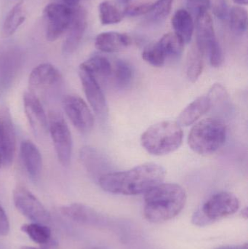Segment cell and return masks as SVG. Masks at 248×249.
I'll list each match as a JSON object with an SVG mask.
<instances>
[{
	"label": "cell",
	"mask_w": 248,
	"mask_h": 249,
	"mask_svg": "<svg viewBox=\"0 0 248 249\" xmlns=\"http://www.w3.org/2000/svg\"><path fill=\"white\" fill-rule=\"evenodd\" d=\"M165 170L159 164L147 162L128 171L109 172L98 180L102 190L112 194L137 196L163 183Z\"/></svg>",
	"instance_id": "6da1fadb"
},
{
	"label": "cell",
	"mask_w": 248,
	"mask_h": 249,
	"mask_svg": "<svg viewBox=\"0 0 248 249\" xmlns=\"http://www.w3.org/2000/svg\"><path fill=\"white\" fill-rule=\"evenodd\" d=\"M186 202V194L182 186L161 183L145 193L144 213L153 223H161L176 217Z\"/></svg>",
	"instance_id": "7a4b0ae2"
},
{
	"label": "cell",
	"mask_w": 248,
	"mask_h": 249,
	"mask_svg": "<svg viewBox=\"0 0 248 249\" xmlns=\"http://www.w3.org/2000/svg\"><path fill=\"white\" fill-rule=\"evenodd\" d=\"M182 126L176 121H166L149 127L141 135L143 147L153 155L161 156L179 149L183 142Z\"/></svg>",
	"instance_id": "3957f363"
},
{
	"label": "cell",
	"mask_w": 248,
	"mask_h": 249,
	"mask_svg": "<svg viewBox=\"0 0 248 249\" xmlns=\"http://www.w3.org/2000/svg\"><path fill=\"white\" fill-rule=\"evenodd\" d=\"M227 127L222 121L207 118L195 124L188 136L191 149L199 155L215 153L225 143Z\"/></svg>",
	"instance_id": "277c9868"
},
{
	"label": "cell",
	"mask_w": 248,
	"mask_h": 249,
	"mask_svg": "<svg viewBox=\"0 0 248 249\" xmlns=\"http://www.w3.org/2000/svg\"><path fill=\"white\" fill-rule=\"evenodd\" d=\"M237 196L229 192H221L211 196L192 218L196 226L205 227L234 214L240 208Z\"/></svg>",
	"instance_id": "5b68a950"
},
{
	"label": "cell",
	"mask_w": 248,
	"mask_h": 249,
	"mask_svg": "<svg viewBox=\"0 0 248 249\" xmlns=\"http://www.w3.org/2000/svg\"><path fill=\"white\" fill-rule=\"evenodd\" d=\"M48 128L58 161L63 166H68L72 152V138L63 115L59 112H51Z\"/></svg>",
	"instance_id": "8992f818"
},
{
	"label": "cell",
	"mask_w": 248,
	"mask_h": 249,
	"mask_svg": "<svg viewBox=\"0 0 248 249\" xmlns=\"http://www.w3.org/2000/svg\"><path fill=\"white\" fill-rule=\"evenodd\" d=\"M75 7H71L63 3L48 4L44 10L47 23L46 38L54 42L68 31L74 16Z\"/></svg>",
	"instance_id": "52a82bcc"
},
{
	"label": "cell",
	"mask_w": 248,
	"mask_h": 249,
	"mask_svg": "<svg viewBox=\"0 0 248 249\" xmlns=\"http://www.w3.org/2000/svg\"><path fill=\"white\" fill-rule=\"evenodd\" d=\"M13 203L17 210L32 222L43 225L50 222V215L45 206L27 189L17 187L13 192Z\"/></svg>",
	"instance_id": "ba28073f"
},
{
	"label": "cell",
	"mask_w": 248,
	"mask_h": 249,
	"mask_svg": "<svg viewBox=\"0 0 248 249\" xmlns=\"http://www.w3.org/2000/svg\"><path fill=\"white\" fill-rule=\"evenodd\" d=\"M63 107L74 127L83 134L91 131L94 117L84 100L77 95H66L62 99Z\"/></svg>",
	"instance_id": "9c48e42d"
},
{
	"label": "cell",
	"mask_w": 248,
	"mask_h": 249,
	"mask_svg": "<svg viewBox=\"0 0 248 249\" xmlns=\"http://www.w3.org/2000/svg\"><path fill=\"white\" fill-rule=\"evenodd\" d=\"M62 81L58 69L50 64H41L33 69L29 77L31 92L36 95L46 94L57 89Z\"/></svg>",
	"instance_id": "30bf717a"
},
{
	"label": "cell",
	"mask_w": 248,
	"mask_h": 249,
	"mask_svg": "<svg viewBox=\"0 0 248 249\" xmlns=\"http://www.w3.org/2000/svg\"><path fill=\"white\" fill-rule=\"evenodd\" d=\"M61 212L65 217L80 225L106 228L111 224V221L107 216L93 208L81 203H72L63 206Z\"/></svg>",
	"instance_id": "8fae6325"
},
{
	"label": "cell",
	"mask_w": 248,
	"mask_h": 249,
	"mask_svg": "<svg viewBox=\"0 0 248 249\" xmlns=\"http://www.w3.org/2000/svg\"><path fill=\"white\" fill-rule=\"evenodd\" d=\"M23 105L28 121L35 135L40 137L45 136L48 129V118L39 98L32 92H26L23 95Z\"/></svg>",
	"instance_id": "7c38bea8"
},
{
	"label": "cell",
	"mask_w": 248,
	"mask_h": 249,
	"mask_svg": "<svg viewBox=\"0 0 248 249\" xmlns=\"http://www.w3.org/2000/svg\"><path fill=\"white\" fill-rule=\"evenodd\" d=\"M196 30V45L205 56L218 42L215 37L212 18L208 11L199 12L197 14Z\"/></svg>",
	"instance_id": "4fadbf2b"
},
{
	"label": "cell",
	"mask_w": 248,
	"mask_h": 249,
	"mask_svg": "<svg viewBox=\"0 0 248 249\" xmlns=\"http://www.w3.org/2000/svg\"><path fill=\"white\" fill-rule=\"evenodd\" d=\"M80 78L84 94L92 109L99 116L104 115L107 111V105L99 82L88 73L80 70Z\"/></svg>",
	"instance_id": "5bb4252c"
},
{
	"label": "cell",
	"mask_w": 248,
	"mask_h": 249,
	"mask_svg": "<svg viewBox=\"0 0 248 249\" xmlns=\"http://www.w3.org/2000/svg\"><path fill=\"white\" fill-rule=\"evenodd\" d=\"M16 133L7 116L0 118V165H11L16 152Z\"/></svg>",
	"instance_id": "9a60e30c"
},
{
	"label": "cell",
	"mask_w": 248,
	"mask_h": 249,
	"mask_svg": "<svg viewBox=\"0 0 248 249\" xmlns=\"http://www.w3.org/2000/svg\"><path fill=\"white\" fill-rule=\"evenodd\" d=\"M87 27V13L83 7H75L72 22L68 28V35L63 45L64 53L70 54L77 50Z\"/></svg>",
	"instance_id": "2e32d148"
},
{
	"label": "cell",
	"mask_w": 248,
	"mask_h": 249,
	"mask_svg": "<svg viewBox=\"0 0 248 249\" xmlns=\"http://www.w3.org/2000/svg\"><path fill=\"white\" fill-rule=\"evenodd\" d=\"M80 158L84 168L95 178H100L107 171L109 162L107 159L98 149L90 146H85L81 149Z\"/></svg>",
	"instance_id": "e0dca14e"
},
{
	"label": "cell",
	"mask_w": 248,
	"mask_h": 249,
	"mask_svg": "<svg viewBox=\"0 0 248 249\" xmlns=\"http://www.w3.org/2000/svg\"><path fill=\"white\" fill-rule=\"evenodd\" d=\"M132 44L131 36L116 32H103L96 38L95 45L99 51L104 53H116L125 49Z\"/></svg>",
	"instance_id": "ac0fdd59"
},
{
	"label": "cell",
	"mask_w": 248,
	"mask_h": 249,
	"mask_svg": "<svg viewBox=\"0 0 248 249\" xmlns=\"http://www.w3.org/2000/svg\"><path fill=\"white\" fill-rule=\"evenodd\" d=\"M20 157L26 171L32 178H38L42 169V155L36 145L31 141H23L20 144Z\"/></svg>",
	"instance_id": "d6986e66"
},
{
	"label": "cell",
	"mask_w": 248,
	"mask_h": 249,
	"mask_svg": "<svg viewBox=\"0 0 248 249\" xmlns=\"http://www.w3.org/2000/svg\"><path fill=\"white\" fill-rule=\"evenodd\" d=\"M211 107V102L208 96H202L189 104L179 115L178 123L181 126H189L195 124Z\"/></svg>",
	"instance_id": "ffe728a7"
},
{
	"label": "cell",
	"mask_w": 248,
	"mask_h": 249,
	"mask_svg": "<svg viewBox=\"0 0 248 249\" xmlns=\"http://www.w3.org/2000/svg\"><path fill=\"white\" fill-rule=\"evenodd\" d=\"M172 25L174 29V33L182 42L184 45L189 44L192 40L195 29L190 13L184 9L177 10L172 18Z\"/></svg>",
	"instance_id": "44dd1931"
},
{
	"label": "cell",
	"mask_w": 248,
	"mask_h": 249,
	"mask_svg": "<svg viewBox=\"0 0 248 249\" xmlns=\"http://www.w3.org/2000/svg\"><path fill=\"white\" fill-rule=\"evenodd\" d=\"M80 70L88 73L99 82V78L111 77L113 67L106 57L96 55L82 63Z\"/></svg>",
	"instance_id": "7402d4cb"
},
{
	"label": "cell",
	"mask_w": 248,
	"mask_h": 249,
	"mask_svg": "<svg viewBox=\"0 0 248 249\" xmlns=\"http://www.w3.org/2000/svg\"><path fill=\"white\" fill-rule=\"evenodd\" d=\"M26 11L23 1L17 2L9 12L3 23L1 35L4 37L12 36L25 21Z\"/></svg>",
	"instance_id": "603a6c76"
},
{
	"label": "cell",
	"mask_w": 248,
	"mask_h": 249,
	"mask_svg": "<svg viewBox=\"0 0 248 249\" xmlns=\"http://www.w3.org/2000/svg\"><path fill=\"white\" fill-rule=\"evenodd\" d=\"M157 43L166 58L180 56L184 47V44L175 33L165 34Z\"/></svg>",
	"instance_id": "cb8c5ba5"
},
{
	"label": "cell",
	"mask_w": 248,
	"mask_h": 249,
	"mask_svg": "<svg viewBox=\"0 0 248 249\" xmlns=\"http://www.w3.org/2000/svg\"><path fill=\"white\" fill-rule=\"evenodd\" d=\"M203 58L204 55L197 45L192 46L188 55L186 71L188 78L192 83H195L202 74L203 70Z\"/></svg>",
	"instance_id": "d4e9b609"
},
{
	"label": "cell",
	"mask_w": 248,
	"mask_h": 249,
	"mask_svg": "<svg viewBox=\"0 0 248 249\" xmlns=\"http://www.w3.org/2000/svg\"><path fill=\"white\" fill-rule=\"evenodd\" d=\"M21 231L26 234L36 244H47L51 238V231L48 226L43 224H26L21 227Z\"/></svg>",
	"instance_id": "484cf974"
},
{
	"label": "cell",
	"mask_w": 248,
	"mask_h": 249,
	"mask_svg": "<svg viewBox=\"0 0 248 249\" xmlns=\"http://www.w3.org/2000/svg\"><path fill=\"white\" fill-rule=\"evenodd\" d=\"M99 18L103 25L116 24L122 21L124 16L123 12L110 1H103L99 4Z\"/></svg>",
	"instance_id": "4316f807"
},
{
	"label": "cell",
	"mask_w": 248,
	"mask_h": 249,
	"mask_svg": "<svg viewBox=\"0 0 248 249\" xmlns=\"http://www.w3.org/2000/svg\"><path fill=\"white\" fill-rule=\"evenodd\" d=\"M133 70L131 64L123 60H118L112 70V74L119 87L129 86L133 78Z\"/></svg>",
	"instance_id": "83f0119b"
},
{
	"label": "cell",
	"mask_w": 248,
	"mask_h": 249,
	"mask_svg": "<svg viewBox=\"0 0 248 249\" xmlns=\"http://www.w3.org/2000/svg\"><path fill=\"white\" fill-rule=\"evenodd\" d=\"M230 27L236 34H243L247 29L248 13L241 6H234L229 13Z\"/></svg>",
	"instance_id": "f1b7e54d"
},
{
	"label": "cell",
	"mask_w": 248,
	"mask_h": 249,
	"mask_svg": "<svg viewBox=\"0 0 248 249\" xmlns=\"http://www.w3.org/2000/svg\"><path fill=\"white\" fill-rule=\"evenodd\" d=\"M173 0H158L153 3L151 10L147 13V18L153 23L163 21L171 11Z\"/></svg>",
	"instance_id": "f546056e"
},
{
	"label": "cell",
	"mask_w": 248,
	"mask_h": 249,
	"mask_svg": "<svg viewBox=\"0 0 248 249\" xmlns=\"http://www.w3.org/2000/svg\"><path fill=\"white\" fill-rule=\"evenodd\" d=\"M142 58L148 64L157 67H163L166 60L164 53L157 42L149 45L144 49L142 53Z\"/></svg>",
	"instance_id": "4dcf8cb0"
},
{
	"label": "cell",
	"mask_w": 248,
	"mask_h": 249,
	"mask_svg": "<svg viewBox=\"0 0 248 249\" xmlns=\"http://www.w3.org/2000/svg\"><path fill=\"white\" fill-rule=\"evenodd\" d=\"M153 3L149 2H138L135 4L128 5L125 7L123 11L124 16H131V17H135V16H143L147 15L151 10V6Z\"/></svg>",
	"instance_id": "1f68e13d"
},
{
	"label": "cell",
	"mask_w": 248,
	"mask_h": 249,
	"mask_svg": "<svg viewBox=\"0 0 248 249\" xmlns=\"http://www.w3.org/2000/svg\"><path fill=\"white\" fill-rule=\"evenodd\" d=\"M213 13L218 18H227L229 15L228 4L227 0H210Z\"/></svg>",
	"instance_id": "d6a6232c"
},
{
	"label": "cell",
	"mask_w": 248,
	"mask_h": 249,
	"mask_svg": "<svg viewBox=\"0 0 248 249\" xmlns=\"http://www.w3.org/2000/svg\"><path fill=\"white\" fill-rule=\"evenodd\" d=\"M210 63L214 67H220L224 64V55L219 42L216 44L208 53Z\"/></svg>",
	"instance_id": "836d02e7"
},
{
	"label": "cell",
	"mask_w": 248,
	"mask_h": 249,
	"mask_svg": "<svg viewBox=\"0 0 248 249\" xmlns=\"http://www.w3.org/2000/svg\"><path fill=\"white\" fill-rule=\"evenodd\" d=\"M189 10L194 13H199V12L208 11L211 7L210 0H189Z\"/></svg>",
	"instance_id": "e575fe53"
},
{
	"label": "cell",
	"mask_w": 248,
	"mask_h": 249,
	"mask_svg": "<svg viewBox=\"0 0 248 249\" xmlns=\"http://www.w3.org/2000/svg\"><path fill=\"white\" fill-rule=\"evenodd\" d=\"M10 232V223L4 209L0 206V236H6Z\"/></svg>",
	"instance_id": "d590c367"
},
{
	"label": "cell",
	"mask_w": 248,
	"mask_h": 249,
	"mask_svg": "<svg viewBox=\"0 0 248 249\" xmlns=\"http://www.w3.org/2000/svg\"><path fill=\"white\" fill-rule=\"evenodd\" d=\"M217 249H248V247L247 244H245L242 245L226 246Z\"/></svg>",
	"instance_id": "8d00e7d4"
},
{
	"label": "cell",
	"mask_w": 248,
	"mask_h": 249,
	"mask_svg": "<svg viewBox=\"0 0 248 249\" xmlns=\"http://www.w3.org/2000/svg\"><path fill=\"white\" fill-rule=\"evenodd\" d=\"M80 1L81 0H63V2H64L63 4L69 6V7H76Z\"/></svg>",
	"instance_id": "74e56055"
},
{
	"label": "cell",
	"mask_w": 248,
	"mask_h": 249,
	"mask_svg": "<svg viewBox=\"0 0 248 249\" xmlns=\"http://www.w3.org/2000/svg\"><path fill=\"white\" fill-rule=\"evenodd\" d=\"M236 4H241V5H246L248 4V0H233Z\"/></svg>",
	"instance_id": "f35d334b"
},
{
	"label": "cell",
	"mask_w": 248,
	"mask_h": 249,
	"mask_svg": "<svg viewBox=\"0 0 248 249\" xmlns=\"http://www.w3.org/2000/svg\"><path fill=\"white\" fill-rule=\"evenodd\" d=\"M242 215H243V217L245 218V219H248V212L247 208H246V209H243V211H242Z\"/></svg>",
	"instance_id": "ab89813d"
},
{
	"label": "cell",
	"mask_w": 248,
	"mask_h": 249,
	"mask_svg": "<svg viewBox=\"0 0 248 249\" xmlns=\"http://www.w3.org/2000/svg\"><path fill=\"white\" fill-rule=\"evenodd\" d=\"M20 249H37L34 248V247H22Z\"/></svg>",
	"instance_id": "60d3db41"
},
{
	"label": "cell",
	"mask_w": 248,
	"mask_h": 249,
	"mask_svg": "<svg viewBox=\"0 0 248 249\" xmlns=\"http://www.w3.org/2000/svg\"><path fill=\"white\" fill-rule=\"evenodd\" d=\"M84 249H102L96 248V247H87V248H85Z\"/></svg>",
	"instance_id": "b9f144b4"
},
{
	"label": "cell",
	"mask_w": 248,
	"mask_h": 249,
	"mask_svg": "<svg viewBox=\"0 0 248 249\" xmlns=\"http://www.w3.org/2000/svg\"><path fill=\"white\" fill-rule=\"evenodd\" d=\"M131 1V0H123L125 2H128V1Z\"/></svg>",
	"instance_id": "7bdbcfd3"
},
{
	"label": "cell",
	"mask_w": 248,
	"mask_h": 249,
	"mask_svg": "<svg viewBox=\"0 0 248 249\" xmlns=\"http://www.w3.org/2000/svg\"><path fill=\"white\" fill-rule=\"evenodd\" d=\"M56 1H63V0H56Z\"/></svg>",
	"instance_id": "ee69618b"
},
{
	"label": "cell",
	"mask_w": 248,
	"mask_h": 249,
	"mask_svg": "<svg viewBox=\"0 0 248 249\" xmlns=\"http://www.w3.org/2000/svg\"><path fill=\"white\" fill-rule=\"evenodd\" d=\"M0 167H1V165H0Z\"/></svg>",
	"instance_id": "f6af8a7d"
}]
</instances>
